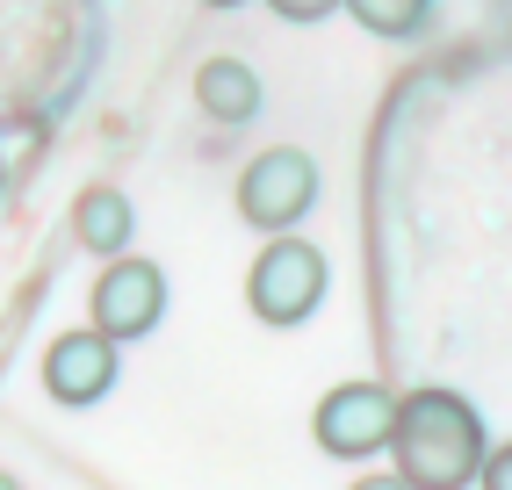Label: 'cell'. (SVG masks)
Returning a JSON list of instances; mask_svg holds the SVG:
<instances>
[{"label":"cell","mask_w":512,"mask_h":490,"mask_svg":"<svg viewBox=\"0 0 512 490\" xmlns=\"http://www.w3.org/2000/svg\"><path fill=\"white\" fill-rule=\"evenodd\" d=\"M397 476L412 490H462L484 476V418L455 390H412L397 404Z\"/></svg>","instance_id":"1"},{"label":"cell","mask_w":512,"mask_h":490,"mask_svg":"<svg viewBox=\"0 0 512 490\" xmlns=\"http://www.w3.org/2000/svg\"><path fill=\"white\" fill-rule=\"evenodd\" d=\"M130 202H123V188H80V202H73V238L87 245V253H101V260H123V245H130Z\"/></svg>","instance_id":"8"},{"label":"cell","mask_w":512,"mask_h":490,"mask_svg":"<svg viewBox=\"0 0 512 490\" xmlns=\"http://www.w3.org/2000/svg\"><path fill=\"white\" fill-rule=\"evenodd\" d=\"M0 490H22V483H15V476H0Z\"/></svg>","instance_id":"14"},{"label":"cell","mask_w":512,"mask_h":490,"mask_svg":"<svg viewBox=\"0 0 512 490\" xmlns=\"http://www.w3.org/2000/svg\"><path fill=\"white\" fill-rule=\"evenodd\" d=\"M325 253L318 245H303V238H275V245H260V260L246 274V303H253V318L260 325H303L311 310L325 303Z\"/></svg>","instance_id":"2"},{"label":"cell","mask_w":512,"mask_h":490,"mask_svg":"<svg viewBox=\"0 0 512 490\" xmlns=\"http://www.w3.org/2000/svg\"><path fill=\"white\" fill-rule=\"evenodd\" d=\"M484 490H512V447H498V454H484V476H476Z\"/></svg>","instance_id":"11"},{"label":"cell","mask_w":512,"mask_h":490,"mask_svg":"<svg viewBox=\"0 0 512 490\" xmlns=\"http://www.w3.org/2000/svg\"><path fill=\"white\" fill-rule=\"evenodd\" d=\"M44 390L58 404H101L116 390V339L109 332H65L44 354Z\"/></svg>","instance_id":"6"},{"label":"cell","mask_w":512,"mask_h":490,"mask_svg":"<svg viewBox=\"0 0 512 490\" xmlns=\"http://www.w3.org/2000/svg\"><path fill=\"white\" fill-rule=\"evenodd\" d=\"M267 8H275L282 22H325L332 8H347V0H267Z\"/></svg>","instance_id":"10"},{"label":"cell","mask_w":512,"mask_h":490,"mask_svg":"<svg viewBox=\"0 0 512 490\" xmlns=\"http://www.w3.org/2000/svg\"><path fill=\"white\" fill-rule=\"evenodd\" d=\"M202 8H246V0H202Z\"/></svg>","instance_id":"13"},{"label":"cell","mask_w":512,"mask_h":490,"mask_svg":"<svg viewBox=\"0 0 512 490\" xmlns=\"http://www.w3.org/2000/svg\"><path fill=\"white\" fill-rule=\"evenodd\" d=\"M311 426L332 462H368V454H383L397 440V397L383 382H339V390H325Z\"/></svg>","instance_id":"4"},{"label":"cell","mask_w":512,"mask_h":490,"mask_svg":"<svg viewBox=\"0 0 512 490\" xmlns=\"http://www.w3.org/2000/svg\"><path fill=\"white\" fill-rule=\"evenodd\" d=\"M159 318H166V274L130 253L109 260V274L94 282V332H109L123 346V339H145Z\"/></svg>","instance_id":"5"},{"label":"cell","mask_w":512,"mask_h":490,"mask_svg":"<svg viewBox=\"0 0 512 490\" xmlns=\"http://www.w3.org/2000/svg\"><path fill=\"white\" fill-rule=\"evenodd\" d=\"M318 202V159L296 152V145H267L246 173H238V217L253 231H296L303 209Z\"/></svg>","instance_id":"3"},{"label":"cell","mask_w":512,"mask_h":490,"mask_svg":"<svg viewBox=\"0 0 512 490\" xmlns=\"http://www.w3.org/2000/svg\"><path fill=\"white\" fill-rule=\"evenodd\" d=\"M195 109L210 116V123H231V130L253 123L260 116V73H253L246 58H210L195 73Z\"/></svg>","instance_id":"7"},{"label":"cell","mask_w":512,"mask_h":490,"mask_svg":"<svg viewBox=\"0 0 512 490\" xmlns=\"http://www.w3.org/2000/svg\"><path fill=\"white\" fill-rule=\"evenodd\" d=\"M354 490H412V483H404V476H361Z\"/></svg>","instance_id":"12"},{"label":"cell","mask_w":512,"mask_h":490,"mask_svg":"<svg viewBox=\"0 0 512 490\" xmlns=\"http://www.w3.org/2000/svg\"><path fill=\"white\" fill-rule=\"evenodd\" d=\"M347 15L368 29V37H419L433 0H347Z\"/></svg>","instance_id":"9"}]
</instances>
